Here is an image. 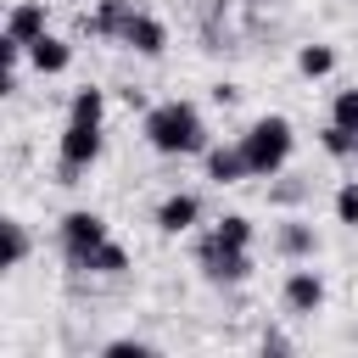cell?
I'll return each instance as SVG.
<instances>
[{
  "instance_id": "cell-1",
  "label": "cell",
  "mask_w": 358,
  "mask_h": 358,
  "mask_svg": "<svg viewBox=\"0 0 358 358\" xmlns=\"http://www.w3.org/2000/svg\"><path fill=\"white\" fill-rule=\"evenodd\" d=\"M106 151V90L84 84L67 101V123H62V185H73L78 173H90Z\"/></svg>"
},
{
  "instance_id": "cell-2",
  "label": "cell",
  "mask_w": 358,
  "mask_h": 358,
  "mask_svg": "<svg viewBox=\"0 0 358 358\" xmlns=\"http://www.w3.org/2000/svg\"><path fill=\"white\" fill-rule=\"evenodd\" d=\"M140 134H145V145H151L157 157H201V151L213 145L196 101H157V106H145Z\"/></svg>"
},
{
  "instance_id": "cell-3",
  "label": "cell",
  "mask_w": 358,
  "mask_h": 358,
  "mask_svg": "<svg viewBox=\"0 0 358 358\" xmlns=\"http://www.w3.org/2000/svg\"><path fill=\"white\" fill-rule=\"evenodd\" d=\"M291 151H296V129H291V117H280V112L252 117L246 134H241V157H246V173H252V179H274V173H285Z\"/></svg>"
},
{
  "instance_id": "cell-4",
  "label": "cell",
  "mask_w": 358,
  "mask_h": 358,
  "mask_svg": "<svg viewBox=\"0 0 358 358\" xmlns=\"http://www.w3.org/2000/svg\"><path fill=\"white\" fill-rule=\"evenodd\" d=\"M196 263H201V274H207L213 285H241V280H252V246H224L213 229L196 241Z\"/></svg>"
},
{
  "instance_id": "cell-5",
  "label": "cell",
  "mask_w": 358,
  "mask_h": 358,
  "mask_svg": "<svg viewBox=\"0 0 358 358\" xmlns=\"http://www.w3.org/2000/svg\"><path fill=\"white\" fill-rule=\"evenodd\" d=\"M112 229H106V218L101 213H90V207H73L67 218H62V257H67V268L90 252V246H101Z\"/></svg>"
},
{
  "instance_id": "cell-6",
  "label": "cell",
  "mask_w": 358,
  "mask_h": 358,
  "mask_svg": "<svg viewBox=\"0 0 358 358\" xmlns=\"http://www.w3.org/2000/svg\"><path fill=\"white\" fill-rule=\"evenodd\" d=\"M280 302H285L291 319L319 313V308H324V274H319V268H291L285 285H280Z\"/></svg>"
},
{
  "instance_id": "cell-7",
  "label": "cell",
  "mask_w": 358,
  "mask_h": 358,
  "mask_svg": "<svg viewBox=\"0 0 358 358\" xmlns=\"http://www.w3.org/2000/svg\"><path fill=\"white\" fill-rule=\"evenodd\" d=\"M39 34H50V6H45V0H17V6L6 11V34H0V39H11V45L28 50Z\"/></svg>"
},
{
  "instance_id": "cell-8",
  "label": "cell",
  "mask_w": 358,
  "mask_h": 358,
  "mask_svg": "<svg viewBox=\"0 0 358 358\" xmlns=\"http://www.w3.org/2000/svg\"><path fill=\"white\" fill-rule=\"evenodd\" d=\"M196 224H201V196L173 190V196L157 201V229H162V235H190Z\"/></svg>"
},
{
  "instance_id": "cell-9",
  "label": "cell",
  "mask_w": 358,
  "mask_h": 358,
  "mask_svg": "<svg viewBox=\"0 0 358 358\" xmlns=\"http://www.w3.org/2000/svg\"><path fill=\"white\" fill-rule=\"evenodd\" d=\"M129 17H134V0H95V11H84V34H90V39H117V45H123Z\"/></svg>"
},
{
  "instance_id": "cell-10",
  "label": "cell",
  "mask_w": 358,
  "mask_h": 358,
  "mask_svg": "<svg viewBox=\"0 0 358 358\" xmlns=\"http://www.w3.org/2000/svg\"><path fill=\"white\" fill-rule=\"evenodd\" d=\"M123 45H129L134 56H162V50H168V28H162V17L134 11V17H129V28H123Z\"/></svg>"
},
{
  "instance_id": "cell-11",
  "label": "cell",
  "mask_w": 358,
  "mask_h": 358,
  "mask_svg": "<svg viewBox=\"0 0 358 358\" xmlns=\"http://www.w3.org/2000/svg\"><path fill=\"white\" fill-rule=\"evenodd\" d=\"M28 67H34V73H45V78H56V73H67V67H73V45H67L62 34H39V39L28 45Z\"/></svg>"
},
{
  "instance_id": "cell-12",
  "label": "cell",
  "mask_w": 358,
  "mask_h": 358,
  "mask_svg": "<svg viewBox=\"0 0 358 358\" xmlns=\"http://www.w3.org/2000/svg\"><path fill=\"white\" fill-rule=\"evenodd\" d=\"M201 162H207V179L224 190V185H241V179H252L246 173V157H241V140L235 145H207L201 151Z\"/></svg>"
},
{
  "instance_id": "cell-13",
  "label": "cell",
  "mask_w": 358,
  "mask_h": 358,
  "mask_svg": "<svg viewBox=\"0 0 358 358\" xmlns=\"http://www.w3.org/2000/svg\"><path fill=\"white\" fill-rule=\"evenodd\" d=\"M274 246H280L291 263H302V257H313V252H319V229H313L308 218H285V224L274 229Z\"/></svg>"
},
{
  "instance_id": "cell-14",
  "label": "cell",
  "mask_w": 358,
  "mask_h": 358,
  "mask_svg": "<svg viewBox=\"0 0 358 358\" xmlns=\"http://www.w3.org/2000/svg\"><path fill=\"white\" fill-rule=\"evenodd\" d=\"M73 268H78V274H101V280H112V274H123V268H129V252L106 235V241H101V246H90Z\"/></svg>"
},
{
  "instance_id": "cell-15",
  "label": "cell",
  "mask_w": 358,
  "mask_h": 358,
  "mask_svg": "<svg viewBox=\"0 0 358 358\" xmlns=\"http://www.w3.org/2000/svg\"><path fill=\"white\" fill-rule=\"evenodd\" d=\"M0 229H6V257H0V268H22V263H28V252H34L28 224H22V218H0Z\"/></svg>"
},
{
  "instance_id": "cell-16",
  "label": "cell",
  "mask_w": 358,
  "mask_h": 358,
  "mask_svg": "<svg viewBox=\"0 0 358 358\" xmlns=\"http://www.w3.org/2000/svg\"><path fill=\"white\" fill-rule=\"evenodd\" d=\"M296 73L302 78H330L336 73V50L330 45H302L296 50Z\"/></svg>"
},
{
  "instance_id": "cell-17",
  "label": "cell",
  "mask_w": 358,
  "mask_h": 358,
  "mask_svg": "<svg viewBox=\"0 0 358 358\" xmlns=\"http://www.w3.org/2000/svg\"><path fill=\"white\" fill-rule=\"evenodd\" d=\"M319 145H324V157H336V162H347V157H358V129H341V123H324V129H319Z\"/></svg>"
},
{
  "instance_id": "cell-18",
  "label": "cell",
  "mask_w": 358,
  "mask_h": 358,
  "mask_svg": "<svg viewBox=\"0 0 358 358\" xmlns=\"http://www.w3.org/2000/svg\"><path fill=\"white\" fill-rule=\"evenodd\" d=\"M213 235H218L224 246H252V235H257V229H252V218H246V213H224V218L213 224Z\"/></svg>"
},
{
  "instance_id": "cell-19",
  "label": "cell",
  "mask_w": 358,
  "mask_h": 358,
  "mask_svg": "<svg viewBox=\"0 0 358 358\" xmlns=\"http://www.w3.org/2000/svg\"><path fill=\"white\" fill-rule=\"evenodd\" d=\"M336 224H347V229H358V179H347L341 190H336Z\"/></svg>"
},
{
  "instance_id": "cell-20",
  "label": "cell",
  "mask_w": 358,
  "mask_h": 358,
  "mask_svg": "<svg viewBox=\"0 0 358 358\" xmlns=\"http://www.w3.org/2000/svg\"><path fill=\"white\" fill-rule=\"evenodd\" d=\"M330 123L358 129V90H336V101H330Z\"/></svg>"
},
{
  "instance_id": "cell-21",
  "label": "cell",
  "mask_w": 358,
  "mask_h": 358,
  "mask_svg": "<svg viewBox=\"0 0 358 358\" xmlns=\"http://www.w3.org/2000/svg\"><path fill=\"white\" fill-rule=\"evenodd\" d=\"M101 352H112V358H145V352H151V341H134V336H117V341H106Z\"/></svg>"
},
{
  "instance_id": "cell-22",
  "label": "cell",
  "mask_w": 358,
  "mask_h": 358,
  "mask_svg": "<svg viewBox=\"0 0 358 358\" xmlns=\"http://www.w3.org/2000/svg\"><path fill=\"white\" fill-rule=\"evenodd\" d=\"M263 352H291V341L280 330H263Z\"/></svg>"
}]
</instances>
